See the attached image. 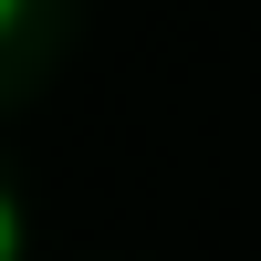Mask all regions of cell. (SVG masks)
I'll return each mask as SVG.
<instances>
[{
    "mask_svg": "<svg viewBox=\"0 0 261 261\" xmlns=\"http://www.w3.org/2000/svg\"><path fill=\"white\" fill-rule=\"evenodd\" d=\"M0 261H21V209H11V188H0Z\"/></svg>",
    "mask_w": 261,
    "mask_h": 261,
    "instance_id": "6da1fadb",
    "label": "cell"
},
{
    "mask_svg": "<svg viewBox=\"0 0 261 261\" xmlns=\"http://www.w3.org/2000/svg\"><path fill=\"white\" fill-rule=\"evenodd\" d=\"M11 21H21V0H0V32H11Z\"/></svg>",
    "mask_w": 261,
    "mask_h": 261,
    "instance_id": "7a4b0ae2",
    "label": "cell"
}]
</instances>
